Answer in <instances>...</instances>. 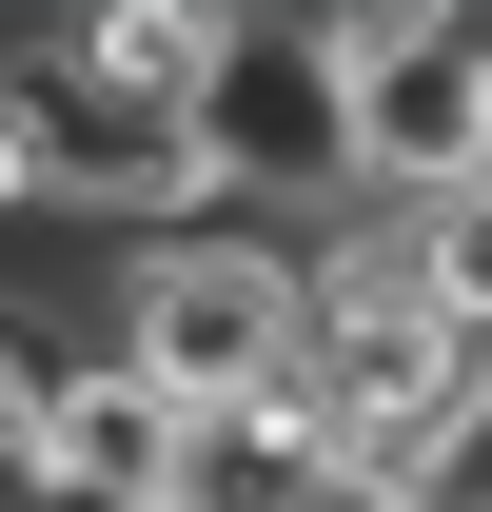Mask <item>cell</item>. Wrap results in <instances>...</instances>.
<instances>
[{
	"instance_id": "cell-1",
	"label": "cell",
	"mask_w": 492,
	"mask_h": 512,
	"mask_svg": "<svg viewBox=\"0 0 492 512\" xmlns=\"http://www.w3.org/2000/svg\"><path fill=\"white\" fill-rule=\"evenodd\" d=\"M296 335H315V237L276 217H197V237H138L119 256V355L138 394H178V414H256V394H296Z\"/></svg>"
},
{
	"instance_id": "cell-2",
	"label": "cell",
	"mask_w": 492,
	"mask_h": 512,
	"mask_svg": "<svg viewBox=\"0 0 492 512\" xmlns=\"http://www.w3.org/2000/svg\"><path fill=\"white\" fill-rule=\"evenodd\" d=\"M197 158H217V197H237V217H276V237H335V217H374L335 20H237V40H217V79H197Z\"/></svg>"
},
{
	"instance_id": "cell-3",
	"label": "cell",
	"mask_w": 492,
	"mask_h": 512,
	"mask_svg": "<svg viewBox=\"0 0 492 512\" xmlns=\"http://www.w3.org/2000/svg\"><path fill=\"white\" fill-rule=\"evenodd\" d=\"M335 79H355L374 217H433V197L492 178V20H453V0H374V20H335Z\"/></svg>"
},
{
	"instance_id": "cell-4",
	"label": "cell",
	"mask_w": 492,
	"mask_h": 512,
	"mask_svg": "<svg viewBox=\"0 0 492 512\" xmlns=\"http://www.w3.org/2000/svg\"><path fill=\"white\" fill-rule=\"evenodd\" d=\"M217 40H237V20H197V0H99V20H79V40H40V60H60V79H99V99H158V119H197Z\"/></svg>"
},
{
	"instance_id": "cell-5",
	"label": "cell",
	"mask_w": 492,
	"mask_h": 512,
	"mask_svg": "<svg viewBox=\"0 0 492 512\" xmlns=\"http://www.w3.org/2000/svg\"><path fill=\"white\" fill-rule=\"evenodd\" d=\"M394 237H414V296L492 355V178H473V197H433V217H394Z\"/></svg>"
},
{
	"instance_id": "cell-6",
	"label": "cell",
	"mask_w": 492,
	"mask_h": 512,
	"mask_svg": "<svg viewBox=\"0 0 492 512\" xmlns=\"http://www.w3.org/2000/svg\"><path fill=\"white\" fill-rule=\"evenodd\" d=\"M0 512H158V493H119V473H79V453H40V434H0Z\"/></svg>"
}]
</instances>
